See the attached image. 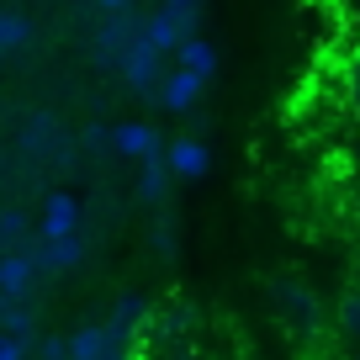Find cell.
Returning a JSON list of instances; mask_svg holds the SVG:
<instances>
[{
    "label": "cell",
    "mask_w": 360,
    "mask_h": 360,
    "mask_svg": "<svg viewBox=\"0 0 360 360\" xmlns=\"http://www.w3.org/2000/svg\"><path fill=\"white\" fill-rule=\"evenodd\" d=\"M270 302H276L281 323L292 328L297 339H313V334H323V302H318V292L302 281V276H292V270L270 276Z\"/></svg>",
    "instance_id": "1"
},
{
    "label": "cell",
    "mask_w": 360,
    "mask_h": 360,
    "mask_svg": "<svg viewBox=\"0 0 360 360\" xmlns=\"http://www.w3.org/2000/svg\"><path fill=\"white\" fill-rule=\"evenodd\" d=\"M117 75H122V85L133 90V96H143V101H159V79H165V53L159 48L143 43V32L127 43L122 64H117Z\"/></svg>",
    "instance_id": "2"
},
{
    "label": "cell",
    "mask_w": 360,
    "mask_h": 360,
    "mask_svg": "<svg viewBox=\"0 0 360 360\" xmlns=\"http://www.w3.org/2000/svg\"><path fill=\"white\" fill-rule=\"evenodd\" d=\"M64 345H69L75 360H117V355H133L138 349V334H127V328H117V323H85V328H75Z\"/></svg>",
    "instance_id": "3"
},
{
    "label": "cell",
    "mask_w": 360,
    "mask_h": 360,
    "mask_svg": "<svg viewBox=\"0 0 360 360\" xmlns=\"http://www.w3.org/2000/svg\"><path fill=\"white\" fill-rule=\"evenodd\" d=\"M202 90H207V79L196 75V69H165V79H159V106L165 112H175V117H191V106L202 101Z\"/></svg>",
    "instance_id": "4"
},
{
    "label": "cell",
    "mask_w": 360,
    "mask_h": 360,
    "mask_svg": "<svg viewBox=\"0 0 360 360\" xmlns=\"http://www.w3.org/2000/svg\"><path fill=\"white\" fill-rule=\"evenodd\" d=\"M133 37H138L133 11H106L101 32H96V58H101V64L117 75V64H122V53H127V43H133Z\"/></svg>",
    "instance_id": "5"
},
{
    "label": "cell",
    "mask_w": 360,
    "mask_h": 360,
    "mask_svg": "<svg viewBox=\"0 0 360 360\" xmlns=\"http://www.w3.org/2000/svg\"><path fill=\"white\" fill-rule=\"evenodd\" d=\"M27 259H32V270H75L79 259H85V238L79 233H64V238L37 233V244L27 249Z\"/></svg>",
    "instance_id": "6"
},
{
    "label": "cell",
    "mask_w": 360,
    "mask_h": 360,
    "mask_svg": "<svg viewBox=\"0 0 360 360\" xmlns=\"http://www.w3.org/2000/svg\"><path fill=\"white\" fill-rule=\"evenodd\" d=\"M165 196H169V159H165V148H154V154L138 159V202L165 207Z\"/></svg>",
    "instance_id": "7"
},
{
    "label": "cell",
    "mask_w": 360,
    "mask_h": 360,
    "mask_svg": "<svg viewBox=\"0 0 360 360\" xmlns=\"http://www.w3.org/2000/svg\"><path fill=\"white\" fill-rule=\"evenodd\" d=\"M165 159H169V175H180V180H202L207 169H212V148H207L202 138H180V143H169Z\"/></svg>",
    "instance_id": "8"
},
{
    "label": "cell",
    "mask_w": 360,
    "mask_h": 360,
    "mask_svg": "<svg viewBox=\"0 0 360 360\" xmlns=\"http://www.w3.org/2000/svg\"><path fill=\"white\" fill-rule=\"evenodd\" d=\"M43 238H64V233H79V202L69 191H53L43 207V228H37Z\"/></svg>",
    "instance_id": "9"
},
{
    "label": "cell",
    "mask_w": 360,
    "mask_h": 360,
    "mask_svg": "<svg viewBox=\"0 0 360 360\" xmlns=\"http://www.w3.org/2000/svg\"><path fill=\"white\" fill-rule=\"evenodd\" d=\"M148 318H154V302H148V297H138V292H122V297L112 302V313H106V323L127 328V334H148Z\"/></svg>",
    "instance_id": "10"
},
{
    "label": "cell",
    "mask_w": 360,
    "mask_h": 360,
    "mask_svg": "<svg viewBox=\"0 0 360 360\" xmlns=\"http://www.w3.org/2000/svg\"><path fill=\"white\" fill-rule=\"evenodd\" d=\"M138 32H143V43H148V48H159V53H175V48H180V37H186V27H180L175 16L165 11V6H159V11L148 16V22H138Z\"/></svg>",
    "instance_id": "11"
},
{
    "label": "cell",
    "mask_w": 360,
    "mask_h": 360,
    "mask_svg": "<svg viewBox=\"0 0 360 360\" xmlns=\"http://www.w3.org/2000/svg\"><path fill=\"white\" fill-rule=\"evenodd\" d=\"M112 148H117V154H127V159H143V154H154V148H159V133L148 122H122V127H112Z\"/></svg>",
    "instance_id": "12"
},
{
    "label": "cell",
    "mask_w": 360,
    "mask_h": 360,
    "mask_svg": "<svg viewBox=\"0 0 360 360\" xmlns=\"http://www.w3.org/2000/svg\"><path fill=\"white\" fill-rule=\"evenodd\" d=\"M175 58H180V64H186V69H196V75H202L207 85H212V75H217V48L207 43L202 32H191V37H180Z\"/></svg>",
    "instance_id": "13"
},
{
    "label": "cell",
    "mask_w": 360,
    "mask_h": 360,
    "mask_svg": "<svg viewBox=\"0 0 360 360\" xmlns=\"http://www.w3.org/2000/svg\"><path fill=\"white\" fill-rule=\"evenodd\" d=\"M32 276L37 270H32L27 255H6L0 259V297H27L32 292Z\"/></svg>",
    "instance_id": "14"
},
{
    "label": "cell",
    "mask_w": 360,
    "mask_h": 360,
    "mask_svg": "<svg viewBox=\"0 0 360 360\" xmlns=\"http://www.w3.org/2000/svg\"><path fill=\"white\" fill-rule=\"evenodd\" d=\"M148 328H154V334H186V328H196V307H191V302L159 307V313L148 318Z\"/></svg>",
    "instance_id": "15"
},
{
    "label": "cell",
    "mask_w": 360,
    "mask_h": 360,
    "mask_svg": "<svg viewBox=\"0 0 360 360\" xmlns=\"http://www.w3.org/2000/svg\"><path fill=\"white\" fill-rule=\"evenodd\" d=\"M0 328H6V334L32 339L37 318H32V307H22V297H0Z\"/></svg>",
    "instance_id": "16"
},
{
    "label": "cell",
    "mask_w": 360,
    "mask_h": 360,
    "mask_svg": "<svg viewBox=\"0 0 360 360\" xmlns=\"http://www.w3.org/2000/svg\"><path fill=\"white\" fill-rule=\"evenodd\" d=\"M32 43V22L16 11H0V53H11V48H27Z\"/></svg>",
    "instance_id": "17"
},
{
    "label": "cell",
    "mask_w": 360,
    "mask_h": 360,
    "mask_svg": "<svg viewBox=\"0 0 360 360\" xmlns=\"http://www.w3.org/2000/svg\"><path fill=\"white\" fill-rule=\"evenodd\" d=\"M175 223H169V217H154V223H148V255L154 259H175Z\"/></svg>",
    "instance_id": "18"
},
{
    "label": "cell",
    "mask_w": 360,
    "mask_h": 360,
    "mask_svg": "<svg viewBox=\"0 0 360 360\" xmlns=\"http://www.w3.org/2000/svg\"><path fill=\"white\" fill-rule=\"evenodd\" d=\"M165 11L175 16L180 27H186V37L202 32V16H207V0H165Z\"/></svg>",
    "instance_id": "19"
},
{
    "label": "cell",
    "mask_w": 360,
    "mask_h": 360,
    "mask_svg": "<svg viewBox=\"0 0 360 360\" xmlns=\"http://www.w3.org/2000/svg\"><path fill=\"white\" fill-rule=\"evenodd\" d=\"M339 328H345V334L360 345V286H355V292H345V297H339Z\"/></svg>",
    "instance_id": "20"
},
{
    "label": "cell",
    "mask_w": 360,
    "mask_h": 360,
    "mask_svg": "<svg viewBox=\"0 0 360 360\" xmlns=\"http://www.w3.org/2000/svg\"><path fill=\"white\" fill-rule=\"evenodd\" d=\"M27 233V217L22 212H0V244H16Z\"/></svg>",
    "instance_id": "21"
},
{
    "label": "cell",
    "mask_w": 360,
    "mask_h": 360,
    "mask_svg": "<svg viewBox=\"0 0 360 360\" xmlns=\"http://www.w3.org/2000/svg\"><path fill=\"white\" fill-rule=\"evenodd\" d=\"M22 355H32V339H22V334L0 339V360H22Z\"/></svg>",
    "instance_id": "22"
},
{
    "label": "cell",
    "mask_w": 360,
    "mask_h": 360,
    "mask_svg": "<svg viewBox=\"0 0 360 360\" xmlns=\"http://www.w3.org/2000/svg\"><path fill=\"white\" fill-rule=\"evenodd\" d=\"M345 96H349V112H355V122H360V58L349 64V85H345Z\"/></svg>",
    "instance_id": "23"
},
{
    "label": "cell",
    "mask_w": 360,
    "mask_h": 360,
    "mask_svg": "<svg viewBox=\"0 0 360 360\" xmlns=\"http://www.w3.org/2000/svg\"><path fill=\"white\" fill-rule=\"evenodd\" d=\"M85 148H112V133L106 127H85Z\"/></svg>",
    "instance_id": "24"
},
{
    "label": "cell",
    "mask_w": 360,
    "mask_h": 360,
    "mask_svg": "<svg viewBox=\"0 0 360 360\" xmlns=\"http://www.w3.org/2000/svg\"><path fill=\"white\" fill-rule=\"evenodd\" d=\"M37 355L58 360V355H69V345H64V339H43V345H37Z\"/></svg>",
    "instance_id": "25"
},
{
    "label": "cell",
    "mask_w": 360,
    "mask_h": 360,
    "mask_svg": "<svg viewBox=\"0 0 360 360\" xmlns=\"http://www.w3.org/2000/svg\"><path fill=\"white\" fill-rule=\"evenodd\" d=\"M96 6H101V11H127L133 0H96Z\"/></svg>",
    "instance_id": "26"
}]
</instances>
